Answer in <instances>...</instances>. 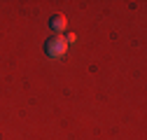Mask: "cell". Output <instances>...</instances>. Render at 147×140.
Returning a JSON list of instances; mask_svg holds the SVG:
<instances>
[{
	"label": "cell",
	"instance_id": "obj_1",
	"mask_svg": "<svg viewBox=\"0 0 147 140\" xmlns=\"http://www.w3.org/2000/svg\"><path fill=\"white\" fill-rule=\"evenodd\" d=\"M45 51H47V56H51V59H61V56H65V51H68V42H65V38L56 35V38L47 40V42H45Z\"/></svg>",
	"mask_w": 147,
	"mask_h": 140
},
{
	"label": "cell",
	"instance_id": "obj_2",
	"mask_svg": "<svg viewBox=\"0 0 147 140\" xmlns=\"http://www.w3.org/2000/svg\"><path fill=\"white\" fill-rule=\"evenodd\" d=\"M49 26H51L54 30H63V28H65V16H63V14H54L51 21H49Z\"/></svg>",
	"mask_w": 147,
	"mask_h": 140
},
{
	"label": "cell",
	"instance_id": "obj_3",
	"mask_svg": "<svg viewBox=\"0 0 147 140\" xmlns=\"http://www.w3.org/2000/svg\"><path fill=\"white\" fill-rule=\"evenodd\" d=\"M75 40H77V38H75V33H68V35H65V42H68V44H70V42H75Z\"/></svg>",
	"mask_w": 147,
	"mask_h": 140
}]
</instances>
